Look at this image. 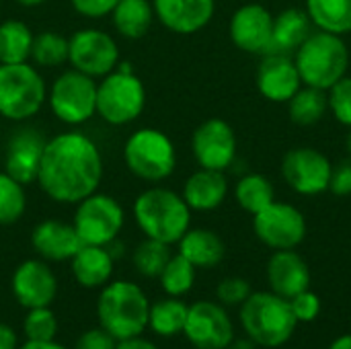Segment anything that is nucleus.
I'll use <instances>...</instances> for the list:
<instances>
[{"mask_svg":"<svg viewBox=\"0 0 351 349\" xmlns=\"http://www.w3.org/2000/svg\"><path fill=\"white\" fill-rule=\"evenodd\" d=\"M103 179L99 146L80 132H64L45 142L37 183L58 204H78L95 193Z\"/></svg>","mask_w":351,"mask_h":349,"instance_id":"1","label":"nucleus"},{"mask_svg":"<svg viewBox=\"0 0 351 349\" xmlns=\"http://www.w3.org/2000/svg\"><path fill=\"white\" fill-rule=\"evenodd\" d=\"M150 300L146 292L128 280H115L101 288L97 300L99 325L117 341L144 335L148 329Z\"/></svg>","mask_w":351,"mask_h":349,"instance_id":"2","label":"nucleus"},{"mask_svg":"<svg viewBox=\"0 0 351 349\" xmlns=\"http://www.w3.org/2000/svg\"><path fill=\"white\" fill-rule=\"evenodd\" d=\"M239 317L245 335L259 348H282L298 327L290 300L271 290L253 292L241 304Z\"/></svg>","mask_w":351,"mask_h":349,"instance_id":"3","label":"nucleus"},{"mask_svg":"<svg viewBox=\"0 0 351 349\" xmlns=\"http://www.w3.org/2000/svg\"><path fill=\"white\" fill-rule=\"evenodd\" d=\"M134 218L146 239L177 245L189 230L191 208L173 189L150 187L134 202Z\"/></svg>","mask_w":351,"mask_h":349,"instance_id":"4","label":"nucleus"},{"mask_svg":"<svg viewBox=\"0 0 351 349\" xmlns=\"http://www.w3.org/2000/svg\"><path fill=\"white\" fill-rule=\"evenodd\" d=\"M302 84L329 91L346 76L350 66V49L341 35L329 31L311 33L294 56Z\"/></svg>","mask_w":351,"mask_h":349,"instance_id":"5","label":"nucleus"},{"mask_svg":"<svg viewBox=\"0 0 351 349\" xmlns=\"http://www.w3.org/2000/svg\"><path fill=\"white\" fill-rule=\"evenodd\" d=\"M144 107L146 88L130 64H117L97 84V115L111 125L132 123L142 115Z\"/></svg>","mask_w":351,"mask_h":349,"instance_id":"6","label":"nucleus"},{"mask_svg":"<svg viewBox=\"0 0 351 349\" xmlns=\"http://www.w3.org/2000/svg\"><path fill=\"white\" fill-rule=\"evenodd\" d=\"M47 101V86L29 62L0 64V115L10 121L33 117Z\"/></svg>","mask_w":351,"mask_h":349,"instance_id":"7","label":"nucleus"},{"mask_svg":"<svg viewBox=\"0 0 351 349\" xmlns=\"http://www.w3.org/2000/svg\"><path fill=\"white\" fill-rule=\"evenodd\" d=\"M123 160L130 173L138 179L158 183L173 175L177 167V150L165 132L142 128L128 138L123 146Z\"/></svg>","mask_w":351,"mask_h":349,"instance_id":"8","label":"nucleus"},{"mask_svg":"<svg viewBox=\"0 0 351 349\" xmlns=\"http://www.w3.org/2000/svg\"><path fill=\"white\" fill-rule=\"evenodd\" d=\"M47 99L51 113L62 123L80 125L97 115V82L74 68L53 80Z\"/></svg>","mask_w":351,"mask_h":349,"instance_id":"9","label":"nucleus"},{"mask_svg":"<svg viewBox=\"0 0 351 349\" xmlns=\"http://www.w3.org/2000/svg\"><path fill=\"white\" fill-rule=\"evenodd\" d=\"M72 224L82 245L107 247L119 237L125 224V212L115 197L95 191L76 204Z\"/></svg>","mask_w":351,"mask_h":349,"instance_id":"10","label":"nucleus"},{"mask_svg":"<svg viewBox=\"0 0 351 349\" xmlns=\"http://www.w3.org/2000/svg\"><path fill=\"white\" fill-rule=\"evenodd\" d=\"M68 62L74 70L90 78H103L117 68L119 47L101 29H80L68 37Z\"/></svg>","mask_w":351,"mask_h":349,"instance_id":"11","label":"nucleus"},{"mask_svg":"<svg viewBox=\"0 0 351 349\" xmlns=\"http://www.w3.org/2000/svg\"><path fill=\"white\" fill-rule=\"evenodd\" d=\"M253 230L274 251L296 249L306 239V218L296 206L274 200L253 216Z\"/></svg>","mask_w":351,"mask_h":349,"instance_id":"12","label":"nucleus"},{"mask_svg":"<svg viewBox=\"0 0 351 349\" xmlns=\"http://www.w3.org/2000/svg\"><path fill=\"white\" fill-rule=\"evenodd\" d=\"M183 335L195 349H226L234 339V325L224 304L197 300L189 304Z\"/></svg>","mask_w":351,"mask_h":349,"instance_id":"13","label":"nucleus"},{"mask_svg":"<svg viewBox=\"0 0 351 349\" xmlns=\"http://www.w3.org/2000/svg\"><path fill=\"white\" fill-rule=\"evenodd\" d=\"M333 165L329 158L311 146L292 148L282 158L284 181L300 195H319L329 191Z\"/></svg>","mask_w":351,"mask_h":349,"instance_id":"14","label":"nucleus"},{"mask_svg":"<svg viewBox=\"0 0 351 349\" xmlns=\"http://www.w3.org/2000/svg\"><path fill=\"white\" fill-rule=\"evenodd\" d=\"M191 150L202 169L226 171L237 158V134L228 121L210 117L193 132Z\"/></svg>","mask_w":351,"mask_h":349,"instance_id":"15","label":"nucleus"},{"mask_svg":"<svg viewBox=\"0 0 351 349\" xmlns=\"http://www.w3.org/2000/svg\"><path fill=\"white\" fill-rule=\"evenodd\" d=\"M10 290L25 311L49 306L58 296V278L47 261L27 259L12 272Z\"/></svg>","mask_w":351,"mask_h":349,"instance_id":"16","label":"nucleus"},{"mask_svg":"<svg viewBox=\"0 0 351 349\" xmlns=\"http://www.w3.org/2000/svg\"><path fill=\"white\" fill-rule=\"evenodd\" d=\"M274 14L257 2L243 4L234 10L228 33L232 43L247 53H269L271 49Z\"/></svg>","mask_w":351,"mask_h":349,"instance_id":"17","label":"nucleus"},{"mask_svg":"<svg viewBox=\"0 0 351 349\" xmlns=\"http://www.w3.org/2000/svg\"><path fill=\"white\" fill-rule=\"evenodd\" d=\"M45 142L47 140L39 130L21 128L19 132H14L6 144L4 173H8L21 185H29L33 181L37 183V173H39Z\"/></svg>","mask_w":351,"mask_h":349,"instance_id":"18","label":"nucleus"},{"mask_svg":"<svg viewBox=\"0 0 351 349\" xmlns=\"http://www.w3.org/2000/svg\"><path fill=\"white\" fill-rule=\"evenodd\" d=\"M259 93L274 103H288L302 86L294 58L290 53H265L255 76Z\"/></svg>","mask_w":351,"mask_h":349,"instance_id":"19","label":"nucleus"},{"mask_svg":"<svg viewBox=\"0 0 351 349\" xmlns=\"http://www.w3.org/2000/svg\"><path fill=\"white\" fill-rule=\"evenodd\" d=\"M154 16L173 33L202 31L214 16L216 0H152Z\"/></svg>","mask_w":351,"mask_h":349,"instance_id":"20","label":"nucleus"},{"mask_svg":"<svg viewBox=\"0 0 351 349\" xmlns=\"http://www.w3.org/2000/svg\"><path fill=\"white\" fill-rule=\"evenodd\" d=\"M267 284L271 292L290 300L311 288L308 263L296 249L274 251L267 261Z\"/></svg>","mask_w":351,"mask_h":349,"instance_id":"21","label":"nucleus"},{"mask_svg":"<svg viewBox=\"0 0 351 349\" xmlns=\"http://www.w3.org/2000/svg\"><path fill=\"white\" fill-rule=\"evenodd\" d=\"M31 245L43 261L58 263L70 261L82 247V241L74 224H66L62 220H43L33 228Z\"/></svg>","mask_w":351,"mask_h":349,"instance_id":"22","label":"nucleus"},{"mask_svg":"<svg viewBox=\"0 0 351 349\" xmlns=\"http://www.w3.org/2000/svg\"><path fill=\"white\" fill-rule=\"evenodd\" d=\"M183 200L195 212H212L220 208L228 195V181L224 171L199 169L183 185Z\"/></svg>","mask_w":351,"mask_h":349,"instance_id":"23","label":"nucleus"},{"mask_svg":"<svg viewBox=\"0 0 351 349\" xmlns=\"http://www.w3.org/2000/svg\"><path fill=\"white\" fill-rule=\"evenodd\" d=\"M115 267V259L107 251V247L99 245H82L78 253L70 259V269L78 286L95 290L103 288L111 282Z\"/></svg>","mask_w":351,"mask_h":349,"instance_id":"24","label":"nucleus"},{"mask_svg":"<svg viewBox=\"0 0 351 349\" xmlns=\"http://www.w3.org/2000/svg\"><path fill=\"white\" fill-rule=\"evenodd\" d=\"M177 245L179 255H183L197 269L216 267L226 255L224 241L208 228H189Z\"/></svg>","mask_w":351,"mask_h":349,"instance_id":"25","label":"nucleus"},{"mask_svg":"<svg viewBox=\"0 0 351 349\" xmlns=\"http://www.w3.org/2000/svg\"><path fill=\"white\" fill-rule=\"evenodd\" d=\"M311 33H313V21L308 12L302 8H286L278 16H274L269 53L296 51Z\"/></svg>","mask_w":351,"mask_h":349,"instance_id":"26","label":"nucleus"},{"mask_svg":"<svg viewBox=\"0 0 351 349\" xmlns=\"http://www.w3.org/2000/svg\"><path fill=\"white\" fill-rule=\"evenodd\" d=\"M154 21L150 0H119L111 12L115 31L125 39H142Z\"/></svg>","mask_w":351,"mask_h":349,"instance_id":"27","label":"nucleus"},{"mask_svg":"<svg viewBox=\"0 0 351 349\" xmlns=\"http://www.w3.org/2000/svg\"><path fill=\"white\" fill-rule=\"evenodd\" d=\"M189 304H185L181 298L169 296L154 304H150L148 313V329L158 337H175L181 335L185 329Z\"/></svg>","mask_w":351,"mask_h":349,"instance_id":"28","label":"nucleus"},{"mask_svg":"<svg viewBox=\"0 0 351 349\" xmlns=\"http://www.w3.org/2000/svg\"><path fill=\"white\" fill-rule=\"evenodd\" d=\"M33 31L16 19L0 23V64H23L31 60Z\"/></svg>","mask_w":351,"mask_h":349,"instance_id":"29","label":"nucleus"},{"mask_svg":"<svg viewBox=\"0 0 351 349\" xmlns=\"http://www.w3.org/2000/svg\"><path fill=\"white\" fill-rule=\"evenodd\" d=\"M306 12L321 31L351 33V0H306Z\"/></svg>","mask_w":351,"mask_h":349,"instance_id":"30","label":"nucleus"},{"mask_svg":"<svg viewBox=\"0 0 351 349\" xmlns=\"http://www.w3.org/2000/svg\"><path fill=\"white\" fill-rule=\"evenodd\" d=\"M327 111H329L327 91L308 84L300 86L294 93V97L288 101V113L296 125H315L325 117Z\"/></svg>","mask_w":351,"mask_h":349,"instance_id":"31","label":"nucleus"},{"mask_svg":"<svg viewBox=\"0 0 351 349\" xmlns=\"http://www.w3.org/2000/svg\"><path fill=\"white\" fill-rule=\"evenodd\" d=\"M234 200L245 212L255 216L257 212H261L276 200V189L265 175L249 173L239 179L234 187Z\"/></svg>","mask_w":351,"mask_h":349,"instance_id":"32","label":"nucleus"},{"mask_svg":"<svg viewBox=\"0 0 351 349\" xmlns=\"http://www.w3.org/2000/svg\"><path fill=\"white\" fill-rule=\"evenodd\" d=\"M171 257H173L171 245L154 241V239H146L136 247V251L132 255V261H134L136 272L142 278L158 280V276L162 274V269H165V265L169 263Z\"/></svg>","mask_w":351,"mask_h":349,"instance_id":"33","label":"nucleus"},{"mask_svg":"<svg viewBox=\"0 0 351 349\" xmlns=\"http://www.w3.org/2000/svg\"><path fill=\"white\" fill-rule=\"evenodd\" d=\"M31 60L43 68H56L68 62V39L58 31H41L33 37Z\"/></svg>","mask_w":351,"mask_h":349,"instance_id":"34","label":"nucleus"},{"mask_svg":"<svg viewBox=\"0 0 351 349\" xmlns=\"http://www.w3.org/2000/svg\"><path fill=\"white\" fill-rule=\"evenodd\" d=\"M195 272H197V267H193L183 255L177 253L165 265L162 274L158 276V282H160L162 290L167 292V296L181 298V296H185L193 288Z\"/></svg>","mask_w":351,"mask_h":349,"instance_id":"35","label":"nucleus"},{"mask_svg":"<svg viewBox=\"0 0 351 349\" xmlns=\"http://www.w3.org/2000/svg\"><path fill=\"white\" fill-rule=\"evenodd\" d=\"M27 210L25 185L8 173H0V226H10L23 218Z\"/></svg>","mask_w":351,"mask_h":349,"instance_id":"36","label":"nucleus"},{"mask_svg":"<svg viewBox=\"0 0 351 349\" xmlns=\"http://www.w3.org/2000/svg\"><path fill=\"white\" fill-rule=\"evenodd\" d=\"M23 333L27 341H51L58 335V319L49 306L29 309L23 319Z\"/></svg>","mask_w":351,"mask_h":349,"instance_id":"37","label":"nucleus"},{"mask_svg":"<svg viewBox=\"0 0 351 349\" xmlns=\"http://www.w3.org/2000/svg\"><path fill=\"white\" fill-rule=\"evenodd\" d=\"M327 99H329V111L335 115V119L351 128V76L346 74L343 78H339L327 91Z\"/></svg>","mask_w":351,"mask_h":349,"instance_id":"38","label":"nucleus"},{"mask_svg":"<svg viewBox=\"0 0 351 349\" xmlns=\"http://www.w3.org/2000/svg\"><path fill=\"white\" fill-rule=\"evenodd\" d=\"M251 294V284L243 278H226L216 288V298L224 306H241Z\"/></svg>","mask_w":351,"mask_h":349,"instance_id":"39","label":"nucleus"},{"mask_svg":"<svg viewBox=\"0 0 351 349\" xmlns=\"http://www.w3.org/2000/svg\"><path fill=\"white\" fill-rule=\"evenodd\" d=\"M290 306L298 323H311L321 315V298L311 288L290 298Z\"/></svg>","mask_w":351,"mask_h":349,"instance_id":"40","label":"nucleus"},{"mask_svg":"<svg viewBox=\"0 0 351 349\" xmlns=\"http://www.w3.org/2000/svg\"><path fill=\"white\" fill-rule=\"evenodd\" d=\"M117 346V339L107 333L101 325L95 327V329H88L84 331L78 339H76V346L74 349H115Z\"/></svg>","mask_w":351,"mask_h":349,"instance_id":"41","label":"nucleus"},{"mask_svg":"<svg viewBox=\"0 0 351 349\" xmlns=\"http://www.w3.org/2000/svg\"><path fill=\"white\" fill-rule=\"evenodd\" d=\"M70 2L78 14L88 19H99L111 14L119 0H70Z\"/></svg>","mask_w":351,"mask_h":349,"instance_id":"42","label":"nucleus"},{"mask_svg":"<svg viewBox=\"0 0 351 349\" xmlns=\"http://www.w3.org/2000/svg\"><path fill=\"white\" fill-rule=\"evenodd\" d=\"M329 191L339 195V197L351 195V158L339 163L337 167H333L331 181H329Z\"/></svg>","mask_w":351,"mask_h":349,"instance_id":"43","label":"nucleus"},{"mask_svg":"<svg viewBox=\"0 0 351 349\" xmlns=\"http://www.w3.org/2000/svg\"><path fill=\"white\" fill-rule=\"evenodd\" d=\"M115 349H160L154 341L146 339L144 335H138V337H130V339H121L117 341Z\"/></svg>","mask_w":351,"mask_h":349,"instance_id":"44","label":"nucleus"},{"mask_svg":"<svg viewBox=\"0 0 351 349\" xmlns=\"http://www.w3.org/2000/svg\"><path fill=\"white\" fill-rule=\"evenodd\" d=\"M0 349H19L16 331L6 323H0Z\"/></svg>","mask_w":351,"mask_h":349,"instance_id":"45","label":"nucleus"},{"mask_svg":"<svg viewBox=\"0 0 351 349\" xmlns=\"http://www.w3.org/2000/svg\"><path fill=\"white\" fill-rule=\"evenodd\" d=\"M19 349H68L66 346H62V344H58L56 339H51V341H27L25 339V344L23 346H19Z\"/></svg>","mask_w":351,"mask_h":349,"instance_id":"46","label":"nucleus"},{"mask_svg":"<svg viewBox=\"0 0 351 349\" xmlns=\"http://www.w3.org/2000/svg\"><path fill=\"white\" fill-rule=\"evenodd\" d=\"M329 349H351V333L348 335H339L337 339H333V344Z\"/></svg>","mask_w":351,"mask_h":349,"instance_id":"47","label":"nucleus"},{"mask_svg":"<svg viewBox=\"0 0 351 349\" xmlns=\"http://www.w3.org/2000/svg\"><path fill=\"white\" fill-rule=\"evenodd\" d=\"M226 349H255V344L247 337V339H232V344L228 346Z\"/></svg>","mask_w":351,"mask_h":349,"instance_id":"48","label":"nucleus"},{"mask_svg":"<svg viewBox=\"0 0 351 349\" xmlns=\"http://www.w3.org/2000/svg\"><path fill=\"white\" fill-rule=\"evenodd\" d=\"M19 4H23V6H39V4H43L45 0H16Z\"/></svg>","mask_w":351,"mask_h":349,"instance_id":"49","label":"nucleus"},{"mask_svg":"<svg viewBox=\"0 0 351 349\" xmlns=\"http://www.w3.org/2000/svg\"><path fill=\"white\" fill-rule=\"evenodd\" d=\"M346 144H348V150H350V154H351V128H350V134H348V140H346Z\"/></svg>","mask_w":351,"mask_h":349,"instance_id":"50","label":"nucleus"},{"mask_svg":"<svg viewBox=\"0 0 351 349\" xmlns=\"http://www.w3.org/2000/svg\"><path fill=\"white\" fill-rule=\"evenodd\" d=\"M0 4H2V0H0Z\"/></svg>","mask_w":351,"mask_h":349,"instance_id":"51","label":"nucleus"}]
</instances>
